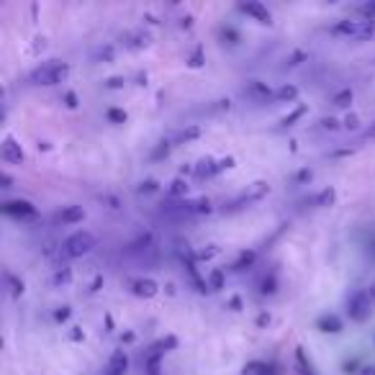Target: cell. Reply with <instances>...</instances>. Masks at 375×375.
Segmentation results:
<instances>
[{"label": "cell", "mask_w": 375, "mask_h": 375, "mask_svg": "<svg viewBox=\"0 0 375 375\" xmlns=\"http://www.w3.org/2000/svg\"><path fill=\"white\" fill-rule=\"evenodd\" d=\"M108 119H111L113 124H124V121H126V113L119 111V108H111V111H108Z\"/></svg>", "instance_id": "31"}, {"label": "cell", "mask_w": 375, "mask_h": 375, "mask_svg": "<svg viewBox=\"0 0 375 375\" xmlns=\"http://www.w3.org/2000/svg\"><path fill=\"white\" fill-rule=\"evenodd\" d=\"M316 327H319L321 332H327V334H337V332H342V319L334 316V314H327V316H321V319L316 321Z\"/></svg>", "instance_id": "13"}, {"label": "cell", "mask_w": 375, "mask_h": 375, "mask_svg": "<svg viewBox=\"0 0 375 375\" xmlns=\"http://www.w3.org/2000/svg\"><path fill=\"white\" fill-rule=\"evenodd\" d=\"M304 116H306V105H298V108H295L293 113H288V116H283V119H280V124H283V126H293L295 121L304 119Z\"/></svg>", "instance_id": "20"}, {"label": "cell", "mask_w": 375, "mask_h": 375, "mask_svg": "<svg viewBox=\"0 0 375 375\" xmlns=\"http://www.w3.org/2000/svg\"><path fill=\"white\" fill-rule=\"evenodd\" d=\"M70 306H62V309H57V311H54V319L57 321H67V319H70Z\"/></svg>", "instance_id": "33"}, {"label": "cell", "mask_w": 375, "mask_h": 375, "mask_svg": "<svg viewBox=\"0 0 375 375\" xmlns=\"http://www.w3.org/2000/svg\"><path fill=\"white\" fill-rule=\"evenodd\" d=\"M265 295L267 293H275V278H267V280H263V288H260Z\"/></svg>", "instance_id": "35"}, {"label": "cell", "mask_w": 375, "mask_h": 375, "mask_svg": "<svg viewBox=\"0 0 375 375\" xmlns=\"http://www.w3.org/2000/svg\"><path fill=\"white\" fill-rule=\"evenodd\" d=\"M198 136H200V128L191 126V128H185V131H180L175 142H191V139H198Z\"/></svg>", "instance_id": "25"}, {"label": "cell", "mask_w": 375, "mask_h": 375, "mask_svg": "<svg viewBox=\"0 0 375 375\" xmlns=\"http://www.w3.org/2000/svg\"><path fill=\"white\" fill-rule=\"evenodd\" d=\"M203 64V49L196 47V52L191 54V67H200Z\"/></svg>", "instance_id": "32"}, {"label": "cell", "mask_w": 375, "mask_h": 375, "mask_svg": "<svg viewBox=\"0 0 375 375\" xmlns=\"http://www.w3.org/2000/svg\"><path fill=\"white\" fill-rule=\"evenodd\" d=\"M298 180H311V172L304 170V172H298Z\"/></svg>", "instance_id": "45"}, {"label": "cell", "mask_w": 375, "mask_h": 375, "mask_svg": "<svg viewBox=\"0 0 375 375\" xmlns=\"http://www.w3.org/2000/svg\"><path fill=\"white\" fill-rule=\"evenodd\" d=\"M344 126H347V128H358V116H355V113H350V116L344 119Z\"/></svg>", "instance_id": "39"}, {"label": "cell", "mask_w": 375, "mask_h": 375, "mask_svg": "<svg viewBox=\"0 0 375 375\" xmlns=\"http://www.w3.org/2000/svg\"><path fill=\"white\" fill-rule=\"evenodd\" d=\"M367 293H370V298H373V304H375V286L367 288Z\"/></svg>", "instance_id": "47"}, {"label": "cell", "mask_w": 375, "mask_h": 375, "mask_svg": "<svg viewBox=\"0 0 375 375\" xmlns=\"http://www.w3.org/2000/svg\"><path fill=\"white\" fill-rule=\"evenodd\" d=\"M3 214L13 216V219H31L36 216V206H34L31 200H6L3 203Z\"/></svg>", "instance_id": "7"}, {"label": "cell", "mask_w": 375, "mask_h": 375, "mask_svg": "<svg viewBox=\"0 0 375 375\" xmlns=\"http://www.w3.org/2000/svg\"><path fill=\"white\" fill-rule=\"evenodd\" d=\"M0 157H3V162H8V165H24V149H21V144L13 136L3 139V144H0Z\"/></svg>", "instance_id": "6"}, {"label": "cell", "mask_w": 375, "mask_h": 375, "mask_svg": "<svg viewBox=\"0 0 375 375\" xmlns=\"http://www.w3.org/2000/svg\"><path fill=\"white\" fill-rule=\"evenodd\" d=\"M98 288H101V278H96V280H93V288H90V291H93V293H96Z\"/></svg>", "instance_id": "46"}, {"label": "cell", "mask_w": 375, "mask_h": 375, "mask_svg": "<svg viewBox=\"0 0 375 375\" xmlns=\"http://www.w3.org/2000/svg\"><path fill=\"white\" fill-rule=\"evenodd\" d=\"M108 88H124V78H111V80H108Z\"/></svg>", "instance_id": "40"}, {"label": "cell", "mask_w": 375, "mask_h": 375, "mask_svg": "<svg viewBox=\"0 0 375 375\" xmlns=\"http://www.w3.org/2000/svg\"><path fill=\"white\" fill-rule=\"evenodd\" d=\"M154 191H160L157 180H144V183L139 185V193H154Z\"/></svg>", "instance_id": "30"}, {"label": "cell", "mask_w": 375, "mask_h": 375, "mask_svg": "<svg viewBox=\"0 0 375 375\" xmlns=\"http://www.w3.org/2000/svg\"><path fill=\"white\" fill-rule=\"evenodd\" d=\"M67 75H70L67 62H44L29 75V82L31 85H57V82L67 80Z\"/></svg>", "instance_id": "1"}, {"label": "cell", "mask_w": 375, "mask_h": 375, "mask_svg": "<svg viewBox=\"0 0 375 375\" xmlns=\"http://www.w3.org/2000/svg\"><path fill=\"white\" fill-rule=\"evenodd\" d=\"M360 13H362L367 21H375V0H370V3H362V6H360Z\"/></svg>", "instance_id": "26"}, {"label": "cell", "mask_w": 375, "mask_h": 375, "mask_svg": "<svg viewBox=\"0 0 375 375\" xmlns=\"http://www.w3.org/2000/svg\"><path fill=\"white\" fill-rule=\"evenodd\" d=\"M321 126H324V128H329V131H337V128H339V121H337V119H332V116H329V119H321Z\"/></svg>", "instance_id": "36"}, {"label": "cell", "mask_w": 375, "mask_h": 375, "mask_svg": "<svg viewBox=\"0 0 375 375\" xmlns=\"http://www.w3.org/2000/svg\"><path fill=\"white\" fill-rule=\"evenodd\" d=\"M304 59H306L304 52H293V54H291V59H288V64H291V67H295V64H301Z\"/></svg>", "instance_id": "37"}, {"label": "cell", "mask_w": 375, "mask_h": 375, "mask_svg": "<svg viewBox=\"0 0 375 375\" xmlns=\"http://www.w3.org/2000/svg\"><path fill=\"white\" fill-rule=\"evenodd\" d=\"M242 375H270V367L265 365V362H247Z\"/></svg>", "instance_id": "19"}, {"label": "cell", "mask_w": 375, "mask_h": 375, "mask_svg": "<svg viewBox=\"0 0 375 375\" xmlns=\"http://www.w3.org/2000/svg\"><path fill=\"white\" fill-rule=\"evenodd\" d=\"M82 219H85V208L82 206H67L62 208V214H59V221L62 223H80Z\"/></svg>", "instance_id": "14"}, {"label": "cell", "mask_w": 375, "mask_h": 375, "mask_svg": "<svg viewBox=\"0 0 375 375\" xmlns=\"http://www.w3.org/2000/svg\"><path fill=\"white\" fill-rule=\"evenodd\" d=\"M93 247H96V237L90 232H75L70 234L67 240H64L62 244V255L70 257V260H78V257H85L93 252Z\"/></svg>", "instance_id": "3"}, {"label": "cell", "mask_w": 375, "mask_h": 375, "mask_svg": "<svg viewBox=\"0 0 375 375\" xmlns=\"http://www.w3.org/2000/svg\"><path fill=\"white\" fill-rule=\"evenodd\" d=\"M332 34L334 36H342V39H355V41H365V39H373L375 36V21H339L337 26H332Z\"/></svg>", "instance_id": "2"}, {"label": "cell", "mask_w": 375, "mask_h": 375, "mask_svg": "<svg viewBox=\"0 0 375 375\" xmlns=\"http://www.w3.org/2000/svg\"><path fill=\"white\" fill-rule=\"evenodd\" d=\"M147 44H149V36H147V34H134V41H131V47L142 49V47H147Z\"/></svg>", "instance_id": "29"}, {"label": "cell", "mask_w": 375, "mask_h": 375, "mask_svg": "<svg viewBox=\"0 0 375 375\" xmlns=\"http://www.w3.org/2000/svg\"><path fill=\"white\" fill-rule=\"evenodd\" d=\"M128 370V355L124 350H116L108 360V367H105V375H126Z\"/></svg>", "instance_id": "10"}, {"label": "cell", "mask_w": 375, "mask_h": 375, "mask_svg": "<svg viewBox=\"0 0 375 375\" xmlns=\"http://www.w3.org/2000/svg\"><path fill=\"white\" fill-rule=\"evenodd\" d=\"M131 291H134V295H139V298H154V295L160 293V286H157L152 278H136V280H131Z\"/></svg>", "instance_id": "9"}, {"label": "cell", "mask_w": 375, "mask_h": 375, "mask_svg": "<svg viewBox=\"0 0 375 375\" xmlns=\"http://www.w3.org/2000/svg\"><path fill=\"white\" fill-rule=\"evenodd\" d=\"M72 280V270L70 267H57V272H54V286H67Z\"/></svg>", "instance_id": "21"}, {"label": "cell", "mask_w": 375, "mask_h": 375, "mask_svg": "<svg viewBox=\"0 0 375 375\" xmlns=\"http://www.w3.org/2000/svg\"><path fill=\"white\" fill-rule=\"evenodd\" d=\"M168 193H170V196H172V198H183L185 193H188V183H185L183 177H175V180L170 183Z\"/></svg>", "instance_id": "18"}, {"label": "cell", "mask_w": 375, "mask_h": 375, "mask_svg": "<svg viewBox=\"0 0 375 375\" xmlns=\"http://www.w3.org/2000/svg\"><path fill=\"white\" fill-rule=\"evenodd\" d=\"M6 283L10 286V293H13V295H21V293H24V283H21V280H18L16 275H13V272H6Z\"/></svg>", "instance_id": "22"}, {"label": "cell", "mask_w": 375, "mask_h": 375, "mask_svg": "<svg viewBox=\"0 0 375 375\" xmlns=\"http://www.w3.org/2000/svg\"><path fill=\"white\" fill-rule=\"evenodd\" d=\"M208 288H211V291H221L223 288V272L221 270L211 272V278H208Z\"/></svg>", "instance_id": "24"}, {"label": "cell", "mask_w": 375, "mask_h": 375, "mask_svg": "<svg viewBox=\"0 0 375 375\" xmlns=\"http://www.w3.org/2000/svg\"><path fill=\"white\" fill-rule=\"evenodd\" d=\"M373 298H370V293L367 291H355V293L347 298V314H350L352 321H358V324H362V321L370 319V314H373Z\"/></svg>", "instance_id": "4"}, {"label": "cell", "mask_w": 375, "mask_h": 375, "mask_svg": "<svg viewBox=\"0 0 375 375\" xmlns=\"http://www.w3.org/2000/svg\"><path fill=\"white\" fill-rule=\"evenodd\" d=\"M244 93H247L249 98H255V101H270V98H275V93H272L265 82L260 80H252L247 82V88H244Z\"/></svg>", "instance_id": "11"}, {"label": "cell", "mask_w": 375, "mask_h": 375, "mask_svg": "<svg viewBox=\"0 0 375 375\" xmlns=\"http://www.w3.org/2000/svg\"><path fill=\"white\" fill-rule=\"evenodd\" d=\"M168 152H170V142H160L157 144V149L152 152V157L154 160H160V157H168Z\"/></svg>", "instance_id": "28"}, {"label": "cell", "mask_w": 375, "mask_h": 375, "mask_svg": "<svg viewBox=\"0 0 375 375\" xmlns=\"http://www.w3.org/2000/svg\"><path fill=\"white\" fill-rule=\"evenodd\" d=\"M352 98H355V93H352L350 88H344V90H339V93H334L332 103H334L337 108H347V105L352 103Z\"/></svg>", "instance_id": "17"}, {"label": "cell", "mask_w": 375, "mask_h": 375, "mask_svg": "<svg viewBox=\"0 0 375 375\" xmlns=\"http://www.w3.org/2000/svg\"><path fill=\"white\" fill-rule=\"evenodd\" d=\"M370 136L375 139V121H373V126H370Z\"/></svg>", "instance_id": "48"}, {"label": "cell", "mask_w": 375, "mask_h": 375, "mask_svg": "<svg viewBox=\"0 0 375 375\" xmlns=\"http://www.w3.org/2000/svg\"><path fill=\"white\" fill-rule=\"evenodd\" d=\"M229 304H232L234 311H240V309H242V298H240V295H234V298H232V301H229Z\"/></svg>", "instance_id": "42"}, {"label": "cell", "mask_w": 375, "mask_h": 375, "mask_svg": "<svg viewBox=\"0 0 375 375\" xmlns=\"http://www.w3.org/2000/svg\"><path fill=\"white\" fill-rule=\"evenodd\" d=\"M216 252H219V249H216V247H211V249H200V252H198V255H196V257H198V260H208V257H214Z\"/></svg>", "instance_id": "38"}, {"label": "cell", "mask_w": 375, "mask_h": 375, "mask_svg": "<svg viewBox=\"0 0 375 375\" xmlns=\"http://www.w3.org/2000/svg\"><path fill=\"white\" fill-rule=\"evenodd\" d=\"M334 198H337V193L332 191V188H327V191H321L319 196H316V203H319V206H332Z\"/></svg>", "instance_id": "23"}, {"label": "cell", "mask_w": 375, "mask_h": 375, "mask_svg": "<svg viewBox=\"0 0 375 375\" xmlns=\"http://www.w3.org/2000/svg\"><path fill=\"white\" fill-rule=\"evenodd\" d=\"M267 193H270V185L267 183H252L247 191L242 193V196H237V198L226 206V211H240V208H244V206H249V203H255V200L265 198Z\"/></svg>", "instance_id": "5"}, {"label": "cell", "mask_w": 375, "mask_h": 375, "mask_svg": "<svg viewBox=\"0 0 375 375\" xmlns=\"http://www.w3.org/2000/svg\"><path fill=\"white\" fill-rule=\"evenodd\" d=\"M265 324H270V314H260L257 316V327H265Z\"/></svg>", "instance_id": "41"}, {"label": "cell", "mask_w": 375, "mask_h": 375, "mask_svg": "<svg viewBox=\"0 0 375 375\" xmlns=\"http://www.w3.org/2000/svg\"><path fill=\"white\" fill-rule=\"evenodd\" d=\"M252 260H255V252H244V255H242L240 260L234 263V270H242V267H244V265H249Z\"/></svg>", "instance_id": "27"}, {"label": "cell", "mask_w": 375, "mask_h": 375, "mask_svg": "<svg viewBox=\"0 0 375 375\" xmlns=\"http://www.w3.org/2000/svg\"><path fill=\"white\" fill-rule=\"evenodd\" d=\"M0 183H3V185H0V188H10V183H13V177H10V175H3V177H0Z\"/></svg>", "instance_id": "43"}, {"label": "cell", "mask_w": 375, "mask_h": 375, "mask_svg": "<svg viewBox=\"0 0 375 375\" xmlns=\"http://www.w3.org/2000/svg\"><path fill=\"white\" fill-rule=\"evenodd\" d=\"M240 10H242V13H247V16H252L255 21H260V24H272L270 10L265 8L263 3H257V0H249V3H240Z\"/></svg>", "instance_id": "8"}, {"label": "cell", "mask_w": 375, "mask_h": 375, "mask_svg": "<svg viewBox=\"0 0 375 375\" xmlns=\"http://www.w3.org/2000/svg\"><path fill=\"white\" fill-rule=\"evenodd\" d=\"M185 208H188V216L191 214H208V211H211V200L208 198L185 200Z\"/></svg>", "instance_id": "15"}, {"label": "cell", "mask_w": 375, "mask_h": 375, "mask_svg": "<svg viewBox=\"0 0 375 375\" xmlns=\"http://www.w3.org/2000/svg\"><path fill=\"white\" fill-rule=\"evenodd\" d=\"M193 172H196L198 180H203V177H214V175H219V162H214L211 157H203V160L193 168Z\"/></svg>", "instance_id": "12"}, {"label": "cell", "mask_w": 375, "mask_h": 375, "mask_svg": "<svg viewBox=\"0 0 375 375\" xmlns=\"http://www.w3.org/2000/svg\"><path fill=\"white\" fill-rule=\"evenodd\" d=\"M64 105H67V108H78V93H64Z\"/></svg>", "instance_id": "34"}, {"label": "cell", "mask_w": 375, "mask_h": 375, "mask_svg": "<svg viewBox=\"0 0 375 375\" xmlns=\"http://www.w3.org/2000/svg\"><path fill=\"white\" fill-rule=\"evenodd\" d=\"M358 375H375V365H365Z\"/></svg>", "instance_id": "44"}, {"label": "cell", "mask_w": 375, "mask_h": 375, "mask_svg": "<svg viewBox=\"0 0 375 375\" xmlns=\"http://www.w3.org/2000/svg\"><path fill=\"white\" fill-rule=\"evenodd\" d=\"M295 98H298V88L295 85H283L280 90H275V101L288 103V101H295Z\"/></svg>", "instance_id": "16"}]
</instances>
